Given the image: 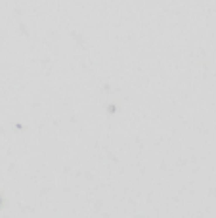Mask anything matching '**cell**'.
<instances>
[]
</instances>
